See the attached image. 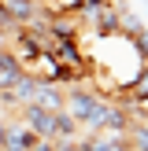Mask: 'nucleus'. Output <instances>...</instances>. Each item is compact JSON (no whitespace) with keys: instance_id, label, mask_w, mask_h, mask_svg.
<instances>
[{"instance_id":"1","label":"nucleus","mask_w":148,"mask_h":151,"mask_svg":"<svg viewBox=\"0 0 148 151\" xmlns=\"http://www.w3.org/2000/svg\"><path fill=\"white\" fill-rule=\"evenodd\" d=\"M96 103H100L96 88H81V85H70V88H63V111H67V114H70L78 125H85V118L96 111Z\"/></svg>"},{"instance_id":"5","label":"nucleus","mask_w":148,"mask_h":151,"mask_svg":"<svg viewBox=\"0 0 148 151\" xmlns=\"http://www.w3.org/2000/svg\"><path fill=\"white\" fill-rule=\"evenodd\" d=\"M85 151H130V140L126 137H107V133H89V147Z\"/></svg>"},{"instance_id":"7","label":"nucleus","mask_w":148,"mask_h":151,"mask_svg":"<svg viewBox=\"0 0 148 151\" xmlns=\"http://www.w3.org/2000/svg\"><path fill=\"white\" fill-rule=\"evenodd\" d=\"M107 0H85V7H104Z\"/></svg>"},{"instance_id":"2","label":"nucleus","mask_w":148,"mask_h":151,"mask_svg":"<svg viewBox=\"0 0 148 151\" xmlns=\"http://www.w3.org/2000/svg\"><path fill=\"white\" fill-rule=\"evenodd\" d=\"M37 144V137L22 122H4V151H30Z\"/></svg>"},{"instance_id":"6","label":"nucleus","mask_w":148,"mask_h":151,"mask_svg":"<svg viewBox=\"0 0 148 151\" xmlns=\"http://www.w3.org/2000/svg\"><path fill=\"white\" fill-rule=\"evenodd\" d=\"M133 48H137V55H141V63H144V59H148V26L141 29L137 37H133Z\"/></svg>"},{"instance_id":"8","label":"nucleus","mask_w":148,"mask_h":151,"mask_svg":"<svg viewBox=\"0 0 148 151\" xmlns=\"http://www.w3.org/2000/svg\"><path fill=\"white\" fill-rule=\"evenodd\" d=\"M0 151H4V122H0Z\"/></svg>"},{"instance_id":"4","label":"nucleus","mask_w":148,"mask_h":151,"mask_svg":"<svg viewBox=\"0 0 148 151\" xmlns=\"http://www.w3.org/2000/svg\"><path fill=\"white\" fill-rule=\"evenodd\" d=\"M19 78H22V66H19V59H15L7 48H0V92H7V88H11Z\"/></svg>"},{"instance_id":"3","label":"nucleus","mask_w":148,"mask_h":151,"mask_svg":"<svg viewBox=\"0 0 148 151\" xmlns=\"http://www.w3.org/2000/svg\"><path fill=\"white\" fill-rule=\"evenodd\" d=\"M37 107L44 111H63V85H52V81H37V96H33Z\"/></svg>"}]
</instances>
